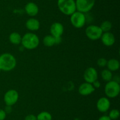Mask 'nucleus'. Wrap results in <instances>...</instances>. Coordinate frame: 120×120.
<instances>
[{
    "mask_svg": "<svg viewBox=\"0 0 120 120\" xmlns=\"http://www.w3.org/2000/svg\"><path fill=\"white\" fill-rule=\"evenodd\" d=\"M7 116V113L4 109H0V120H4Z\"/></svg>",
    "mask_w": 120,
    "mask_h": 120,
    "instance_id": "obj_24",
    "label": "nucleus"
},
{
    "mask_svg": "<svg viewBox=\"0 0 120 120\" xmlns=\"http://www.w3.org/2000/svg\"><path fill=\"white\" fill-rule=\"evenodd\" d=\"M76 10L83 13L90 11L95 4V0H76Z\"/></svg>",
    "mask_w": 120,
    "mask_h": 120,
    "instance_id": "obj_7",
    "label": "nucleus"
},
{
    "mask_svg": "<svg viewBox=\"0 0 120 120\" xmlns=\"http://www.w3.org/2000/svg\"><path fill=\"white\" fill-rule=\"evenodd\" d=\"M85 33L88 38L93 41H95L100 39L103 32L99 26L91 25L86 28Z\"/></svg>",
    "mask_w": 120,
    "mask_h": 120,
    "instance_id": "obj_6",
    "label": "nucleus"
},
{
    "mask_svg": "<svg viewBox=\"0 0 120 120\" xmlns=\"http://www.w3.org/2000/svg\"><path fill=\"white\" fill-rule=\"evenodd\" d=\"M9 40L10 42L14 45H19L21 43L22 36L16 32L11 33L9 36Z\"/></svg>",
    "mask_w": 120,
    "mask_h": 120,
    "instance_id": "obj_17",
    "label": "nucleus"
},
{
    "mask_svg": "<svg viewBox=\"0 0 120 120\" xmlns=\"http://www.w3.org/2000/svg\"><path fill=\"white\" fill-rule=\"evenodd\" d=\"M26 13L30 16H35L38 14L39 8L37 5L32 2H28L25 7Z\"/></svg>",
    "mask_w": 120,
    "mask_h": 120,
    "instance_id": "obj_14",
    "label": "nucleus"
},
{
    "mask_svg": "<svg viewBox=\"0 0 120 120\" xmlns=\"http://www.w3.org/2000/svg\"><path fill=\"white\" fill-rule=\"evenodd\" d=\"M111 103L108 98L101 97L97 102V108L101 112H105L110 108Z\"/></svg>",
    "mask_w": 120,
    "mask_h": 120,
    "instance_id": "obj_12",
    "label": "nucleus"
},
{
    "mask_svg": "<svg viewBox=\"0 0 120 120\" xmlns=\"http://www.w3.org/2000/svg\"><path fill=\"white\" fill-rule=\"evenodd\" d=\"M120 86L119 82L111 80L107 82L104 87V92L108 98H114L119 95Z\"/></svg>",
    "mask_w": 120,
    "mask_h": 120,
    "instance_id": "obj_4",
    "label": "nucleus"
},
{
    "mask_svg": "<svg viewBox=\"0 0 120 120\" xmlns=\"http://www.w3.org/2000/svg\"><path fill=\"white\" fill-rule=\"evenodd\" d=\"M120 114V111L118 109H113L110 111V112H109V116L111 120H116L119 118Z\"/></svg>",
    "mask_w": 120,
    "mask_h": 120,
    "instance_id": "obj_22",
    "label": "nucleus"
},
{
    "mask_svg": "<svg viewBox=\"0 0 120 120\" xmlns=\"http://www.w3.org/2000/svg\"><path fill=\"white\" fill-rule=\"evenodd\" d=\"M19 99V94L15 89L7 91L4 96V101L6 105L12 106L17 102Z\"/></svg>",
    "mask_w": 120,
    "mask_h": 120,
    "instance_id": "obj_8",
    "label": "nucleus"
},
{
    "mask_svg": "<svg viewBox=\"0 0 120 120\" xmlns=\"http://www.w3.org/2000/svg\"><path fill=\"white\" fill-rule=\"evenodd\" d=\"M43 43L44 45L47 47H53L54 45L56 44L55 38L52 35H46L43 39Z\"/></svg>",
    "mask_w": 120,
    "mask_h": 120,
    "instance_id": "obj_18",
    "label": "nucleus"
},
{
    "mask_svg": "<svg viewBox=\"0 0 120 120\" xmlns=\"http://www.w3.org/2000/svg\"><path fill=\"white\" fill-rule=\"evenodd\" d=\"M92 85L94 87V88H95V89H96V88H99L101 86V83L100 82V81H98V80H96L95 81H94L92 83Z\"/></svg>",
    "mask_w": 120,
    "mask_h": 120,
    "instance_id": "obj_26",
    "label": "nucleus"
},
{
    "mask_svg": "<svg viewBox=\"0 0 120 120\" xmlns=\"http://www.w3.org/2000/svg\"><path fill=\"white\" fill-rule=\"evenodd\" d=\"M1 69H0V72H1Z\"/></svg>",
    "mask_w": 120,
    "mask_h": 120,
    "instance_id": "obj_29",
    "label": "nucleus"
},
{
    "mask_svg": "<svg viewBox=\"0 0 120 120\" xmlns=\"http://www.w3.org/2000/svg\"><path fill=\"white\" fill-rule=\"evenodd\" d=\"M95 88L93 86L92 84L89 83V82H83L81 84L78 89L79 93L80 95L83 96H87L93 93L95 91Z\"/></svg>",
    "mask_w": 120,
    "mask_h": 120,
    "instance_id": "obj_11",
    "label": "nucleus"
},
{
    "mask_svg": "<svg viewBox=\"0 0 120 120\" xmlns=\"http://www.w3.org/2000/svg\"><path fill=\"white\" fill-rule=\"evenodd\" d=\"M57 7L61 12L66 15H71L76 11L75 0H58Z\"/></svg>",
    "mask_w": 120,
    "mask_h": 120,
    "instance_id": "obj_3",
    "label": "nucleus"
},
{
    "mask_svg": "<svg viewBox=\"0 0 120 120\" xmlns=\"http://www.w3.org/2000/svg\"><path fill=\"white\" fill-rule=\"evenodd\" d=\"M27 49H34L39 44V38L36 34L32 32L26 33L22 36L21 43Z\"/></svg>",
    "mask_w": 120,
    "mask_h": 120,
    "instance_id": "obj_2",
    "label": "nucleus"
},
{
    "mask_svg": "<svg viewBox=\"0 0 120 120\" xmlns=\"http://www.w3.org/2000/svg\"><path fill=\"white\" fill-rule=\"evenodd\" d=\"M107 67L108 69L112 71H116L119 69L120 68V62L118 60L116 59L112 58L107 61Z\"/></svg>",
    "mask_w": 120,
    "mask_h": 120,
    "instance_id": "obj_16",
    "label": "nucleus"
},
{
    "mask_svg": "<svg viewBox=\"0 0 120 120\" xmlns=\"http://www.w3.org/2000/svg\"><path fill=\"white\" fill-rule=\"evenodd\" d=\"M25 120H37L36 115L34 114H29L25 118Z\"/></svg>",
    "mask_w": 120,
    "mask_h": 120,
    "instance_id": "obj_25",
    "label": "nucleus"
},
{
    "mask_svg": "<svg viewBox=\"0 0 120 120\" xmlns=\"http://www.w3.org/2000/svg\"><path fill=\"white\" fill-rule=\"evenodd\" d=\"M37 120H52V116L47 111H42L36 116Z\"/></svg>",
    "mask_w": 120,
    "mask_h": 120,
    "instance_id": "obj_21",
    "label": "nucleus"
},
{
    "mask_svg": "<svg viewBox=\"0 0 120 120\" xmlns=\"http://www.w3.org/2000/svg\"><path fill=\"white\" fill-rule=\"evenodd\" d=\"M12 106H8V105H6V107L5 108L4 111H5V112L8 113V114H9V113H10L12 111V108H11Z\"/></svg>",
    "mask_w": 120,
    "mask_h": 120,
    "instance_id": "obj_28",
    "label": "nucleus"
},
{
    "mask_svg": "<svg viewBox=\"0 0 120 120\" xmlns=\"http://www.w3.org/2000/svg\"><path fill=\"white\" fill-rule=\"evenodd\" d=\"M26 27L28 29L31 31H36L40 28V22L37 19L34 18H30L28 19L25 24Z\"/></svg>",
    "mask_w": 120,
    "mask_h": 120,
    "instance_id": "obj_15",
    "label": "nucleus"
},
{
    "mask_svg": "<svg viewBox=\"0 0 120 120\" xmlns=\"http://www.w3.org/2000/svg\"><path fill=\"white\" fill-rule=\"evenodd\" d=\"M70 22L74 27L82 28L86 24V16L84 13L76 11L70 15Z\"/></svg>",
    "mask_w": 120,
    "mask_h": 120,
    "instance_id": "obj_5",
    "label": "nucleus"
},
{
    "mask_svg": "<svg viewBox=\"0 0 120 120\" xmlns=\"http://www.w3.org/2000/svg\"><path fill=\"white\" fill-rule=\"evenodd\" d=\"M16 60L15 56L9 53H4L0 55V69L3 71H11L15 68Z\"/></svg>",
    "mask_w": 120,
    "mask_h": 120,
    "instance_id": "obj_1",
    "label": "nucleus"
},
{
    "mask_svg": "<svg viewBox=\"0 0 120 120\" xmlns=\"http://www.w3.org/2000/svg\"><path fill=\"white\" fill-rule=\"evenodd\" d=\"M107 60L104 58H100L97 61V65L100 67H105L107 65Z\"/></svg>",
    "mask_w": 120,
    "mask_h": 120,
    "instance_id": "obj_23",
    "label": "nucleus"
},
{
    "mask_svg": "<svg viewBox=\"0 0 120 120\" xmlns=\"http://www.w3.org/2000/svg\"><path fill=\"white\" fill-rule=\"evenodd\" d=\"M50 35L53 37L59 38L61 37L64 32V27L63 24L60 22H56L53 23L50 27Z\"/></svg>",
    "mask_w": 120,
    "mask_h": 120,
    "instance_id": "obj_10",
    "label": "nucleus"
},
{
    "mask_svg": "<svg viewBox=\"0 0 120 120\" xmlns=\"http://www.w3.org/2000/svg\"><path fill=\"white\" fill-rule=\"evenodd\" d=\"M100 39L102 43L106 47H111L116 42V38L114 35L110 32H103Z\"/></svg>",
    "mask_w": 120,
    "mask_h": 120,
    "instance_id": "obj_13",
    "label": "nucleus"
},
{
    "mask_svg": "<svg viewBox=\"0 0 120 120\" xmlns=\"http://www.w3.org/2000/svg\"><path fill=\"white\" fill-rule=\"evenodd\" d=\"M99 27L103 31V32H110V31L112 28V24L110 21H104L101 24Z\"/></svg>",
    "mask_w": 120,
    "mask_h": 120,
    "instance_id": "obj_20",
    "label": "nucleus"
},
{
    "mask_svg": "<svg viewBox=\"0 0 120 120\" xmlns=\"http://www.w3.org/2000/svg\"><path fill=\"white\" fill-rule=\"evenodd\" d=\"M83 77L86 82L92 84L94 81L98 79V72L96 68L93 67H89L84 71Z\"/></svg>",
    "mask_w": 120,
    "mask_h": 120,
    "instance_id": "obj_9",
    "label": "nucleus"
},
{
    "mask_svg": "<svg viewBox=\"0 0 120 120\" xmlns=\"http://www.w3.org/2000/svg\"><path fill=\"white\" fill-rule=\"evenodd\" d=\"M101 75L103 80L106 82H109L112 79V72L108 69H103L101 72Z\"/></svg>",
    "mask_w": 120,
    "mask_h": 120,
    "instance_id": "obj_19",
    "label": "nucleus"
},
{
    "mask_svg": "<svg viewBox=\"0 0 120 120\" xmlns=\"http://www.w3.org/2000/svg\"><path fill=\"white\" fill-rule=\"evenodd\" d=\"M98 120H111L109 115H103L98 118Z\"/></svg>",
    "mask_w": 120,
    "mask_h": 120,
    "instance_id": "obj_27",
    "label": "nucleus"
}]
</instances>
